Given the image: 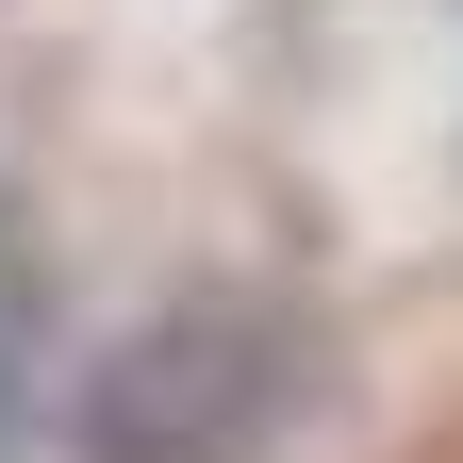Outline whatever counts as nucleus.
<instances>
[{
  "label": "nucleus",
  "instance_id": "1",
  "mask_svg": "<svg viewBox=\"0 0 463 463\" xmlns=\"http://www.w3.org/2000/svg\"><path fill=\"white\" fill-rule=\"evenodd\" d=\"M33 315H50V298H33V265H17V232H0V397H17V364H33Z\"/></svg>",
  "mask_w": 463,
  "mask_h": 463
}]
</instances>
